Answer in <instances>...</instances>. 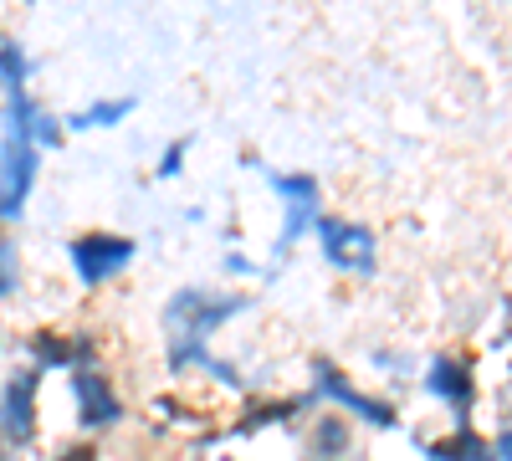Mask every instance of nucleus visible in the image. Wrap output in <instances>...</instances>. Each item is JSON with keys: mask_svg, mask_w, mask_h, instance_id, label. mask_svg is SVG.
Listing matches in <instances>:
<instances>
[{"mask_svg": "<svg viewBox=\"0 0 512 461\" xmlns=\"http://www.w3.org/2000/svg\"><path fill=\"white\" fill-rule=\"evenodd\" d=\"M128 257H134V241L128 236H108V231H88L72 241V267L82 277V287H98L108 282L113 272L128 267Z\"/></svg>", "mask_w": 512, "mask_h": 461, "instance_id": "3", "label": "nucleus"}, {"mask_svg": "<svg viewBox=\"0 0 512 461\" xmlns=\"http://www.w3.org/2000/svg\"><path fill=\"white\" fill-rule=\"evenodd\" d=\"M185 149H190V144H169V154L159 159V175H180V164H185Z\"/></svg>", "mask_w": 512, "mask_h": 461, "instance_id": "16", "label": "nucleus"}, {"mask_svg": "<svg viewBox=\"0 0 512 461\" xmlns=\"http://www.w3.org/2000/svg\"><path fill=\"white\" fill-rule=\"evenodd\" d=\"M36 385H41V374H11L6 385H0V436L26 446L36 436Z\"/></svg>", "mask_w": 512, "mask_h": 461, "instance_id": "4", "label": "nucleus"}, {"mask_svg": "<svg viewBox=\"0 0 512 461\" xmlns=\"http://www.w3.org/2000/svg\"><path fill=\"white\" fill-rule=\"evenodd\" d=\"M26 77H31V57L16 47V41H0V93L6 98L26 93Z\"/></svg>", "mask_w": 512, "mask_h": 461, "instance_id": "10", "label": "nucleus"}, {"mask_svg": "<svg viewBox=\"0 0 512 461\" xmlns=\"http://www.w3.org/2000/svg\"><path fill=\"white\" fill-rule=\"evenodd\" d=\"M0 461H6V456H0Z\"/></svg>", "mask_w": 512, "mask_h": 461, "instance_id": "18", "label": "nucleus"}, {"mask_svg": "<svg viewBox=\"0 0 512 461\" xmlns=\"http://www.w3.org/2000/svg\"><path fill=\"white\" fill-rule=\"evenodd\" d=\"M318 236H323V257L333 267H349V272H369L374 267V236L364 226H349V221H318Z\"/></svg>", "mask_w": 512, "mask_h": 461, "instance_id": "5", "label": "nucleus"}, {"mask_svg": "<svg viewBox=\"0 0 512 461\" xmlns=\"http://www.w3.org/2000/svg\"><path fill=\"white\" fill-rule=\"evenodd\" d=\"M318 385H323V395H328V400H338V405L359 410L369 426H395V410L384 405V400H369V395H359V390L344 380V369H338V364H318Z\"/></svg>", "mask_w": 512, "mask_h": 461, "instance_id": "7", "label": "nucleus"}, {"mask_svg": "<svg viewBox=\"0 0 512 461\" xmlns=\"http://www.w3.org/2000/svg\"><path fill=\"white\" fill-rule=\"evenodd\" d=\"M246 308V292H231V298H216V292L185 287L169 298L164 308V328H169V364H180L185 354L205 349V339L216 333L226 318H236Z\"/></svg>", "mask_w": 512, "mask_h": 461, "instance_id": "1", "label": "nucleus"}, {"mask_svg": "<svg viewBox=\"0 0 512 461\" xmlns=\"http://www.w3.org/2000/svg\"><path fill=\"white\" fill-rule=\"evenodd\" d=\"M134 108L128 98H108V103H98V108H88V113H77L72 118V129H98V123H123V113Z\"/></svg>", "mask_w": 512, "mask_h": 461, "instance_id": "12", "label": "nucleus"}, {"mask_svg": "<svg viewBox=\"0 0 512 461\" xmlns=\"http://www.w3.org/2000/svg\"><path fill=\"white\" fill-rule=\"evenodd\" d=\"M431 456H436V461H492V446H487L472 426H456V436L436 441Z\"/></svg>", "mask_w": 512, "mask_h": 461, "instance_id": "9", "label": "nucleus"}, {"mask_svg": "<svg viewBox=\"0 0 512 461\" xmlns=\"http://www.w3.org/2000/svg\"><path fill=\"white\" fill-rule=\"evenodd\" d=\"M31 185H36V149L21 129L6 123V139H0V221L21 216Z\"/></svg>", "mask_w": 512, "mask_h": 461, "instance_id": "2", "label": "nucleus"}, {"mask_svg": "<svg viewBox=\"0 0 512 461\" xmlns=\"http://www.w3.org/2000/svg\"><path fill=\"white\" fill-rule=\"evenodd\" d=\"M31 354H36L41 364H47V369H62V364H77V344H67V339H62V333H47V328H41V333H36V339H31Z\"/></svg>", "mask_w": 512, "mask_h": 461, "instance_id": "11", "label": "nucleus"}, {"mask_svg": "<svg viewBox=\"0 0 512 461\" xmlns=\"http://www.w3.org/2000/svg\"><path fill=\"white\" fill-rule=\"evenodd\" d=\"M57 461H98V451H93V446H72V451H62Z\"/></svg>", "mask_w": 512, "mask_h": 461, "instance_id": "17", "label": "nucleus"}, {"mask_svg": "<svg viewBox=\"0 0 512 461\" xmlns=\"http://www.w3.org/2000/svg\"><path fill=\"white\" fill-rule=\"evenodd\" d=\"M16 292V246L0 241V298H11Z\"/></svg>", "mask_w": 512, "mask_h": 461, "instance_id": "14", "label": "nucleus"}, {"mask_svg": "<svg viewBox=\"0 0 512 461\" xmlns=\"http://www.w3.org/2000/svg\"><path fill=\"white\" fill-rule=\"evenodd\" d=\"M72 395H77V410H82V426H113L123 415L108 374H98V369H77L72 374Z\"/></svg>", "mask_w": 512, "mask_h": 461, "instance_id": "6", "label": "nucleus"}, {"mask_svg": "<svg viewBox=\"0 0 512 461\" xmlns=\"http://www.w3.org/2000/svg\"><path fill=\"white\" fill-rule=\"evenodd\" d=\"M425 385H431L441 400H451L456 426H466V410H472V400H477V385H472V374H466V364L461 359H436L431 374H425Z\"/></svg>", "mask_w": 512, "mask_h": 461, "instance_id": "8", "label": "nucleus"}, {"mask_svg": "<svg viewBox=\"0 0 512 461\" xmlns=\"http://www.w3.org/2000/svg\"><path fill=\"white\" fill-rule=\"evenodd\" d=\"M287 200H308V205H318V180H308V175H277L272 180Z\"/></svg>", "mask_w": 512, "mask_h": 461, "instance_id": "13", "label": "nucleus"}, {"mask_svg": "<svg viewBox=\"0 0 512 461\" xmlns=\"http://www.w3.org/2000/svg\"><path fill=\"white\" fill-rule=\"evenodd\" d=\"M31 139H41V144H57V139H62V134H57V118L41 113V118L31 123Z\"/></svg>", "mask_w": 512, "mask_h": 461, "instance_id": "15", "label": "nucleus"}]
</instances>
